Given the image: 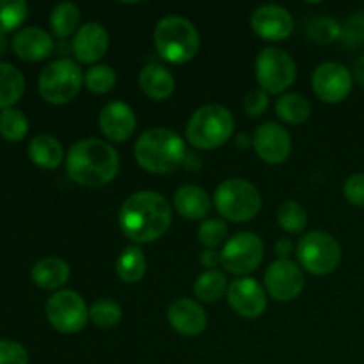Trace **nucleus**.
Returning a JSON list of instances; mask_svg holds the SVG:
<instances>
[{"instance_id":"1","label":"nucleus","mask_w":364,"mask_h":364,"mask_svg":"<svg viewBox=\"0 0 364 364\" xmlns=\"http://www.w3.org/2000/svg\"><path fill=\"white\" fill-rule=\"evenodd\" d=\"M173 210L162 194L141 191L132 194L119 210V228L135 244H149L169 231Z\"/></svg>"},{"instance_id":"2","label":"nucleus","mask_w":364,"mask_h":364,"mask_svg":"<svg viewBox=\"0 0 364 364\" xmlns=\"http://www.w3.org/2000/svg\"><path fill=\"white\" fill-rule=\"evenodd\" d=\"M66 173L82 187H105L119 173V155L116 148L102 139H80L66 155Z\"/></svg>"},{"instance_id":"3","label":"nucleus","mask_w":364,"mask_h":364,"mask_svg":"<svg viewBox=\"0 0 364 364\" xmlns=\"http://www.w3.org/2000/svg\"><path fill=\"white\" fill-rule=\"evenodd\" d=\"M135 160L148 173L167 174L187 159L185 142L169 128H149L137 139L134 148Z\"/></svg>"},{"instance_id":"4","label":"nucleus","mask_w":364,"mask_h":364,"mask_svg":"<svg viewBox=\"0 0 364 364\" xmlns=\"http://www.w3.org/2000/svg\"><path fill=\"white\" fill-rule=\"evenodd\" d=\"M153 41L159 55L171 64H185L199 52L201 38L191 20L176 14L162 18L153 32Z\"/></svg>"},{"instance_id":"5","label":"nucleus","mask_w":364,"mask_h":364,"mask_svg":"<svg viewBox=\"0 0 364 364\" xmlns=\"http://www.w3.org/2000/svg\"><path fill=\"white\" fill-rule=\"evenodd\" d=\"M235 130L233 114L223 105L210 103L196 110L187 124V141L198 149H217L230 141Z\"/></svg>"},{"instance_id":"6","label":"nucleus","mask_w":364,"mask_h":364,"mask_svg":"<svg viewBox=\"0 0 364 364\" xmlns=\"http://www.w3.org/2000/svg\"><path fill=\"white\" fill-rule=\"evenodd\" d=\"M213 201H215L217 212L231 223H247L255 219L262 208L259 191L251 181L242 180V178L223 181L217 187Z\"/></svg>"},{"instance_id":"7","label":"nucleus","mask_w":364,"mask_h":364,"mask_svg":"<svg viewBox=\"0 0 364 364\" xmlns=\"http://www.w3.org/2000/svg\"><path fill=\"white\" fill-rule=\"evenodd\" d=\"M84 84L80 66L71 59H55L43 68L38 78V91L45 102L64 105L77 98Z\"/></svg>"},{"instance_id":"8","label":"nucleus","mask_w":364,"mask_h":364,"mask_svg":"<svg viewBox=\"0 0 364 364\" xmlns=\"http://www.w3.org/2000/svg\"><path fill=\"white\" fill-rule=\"evenodd\" d=\"M297 259L313 276H329L341 263V245L326 231H309L299 240Z\"/></svg>"},{"instance_id":"9","label":"nucleus","mask_w":364,"mask_h":364,"mask_svg":"<svg viewBox=\"0 0 364 364\" xmlns=\"http://www.w3.org/2000/svg\"><path fill=\"white\" fill-rule=\"evenodd\" d=\"M256 80L267 95H281L297 78V64L287 50L279 46H267L256 57Z\"/></svg>"},{"instance_id":"10","label":"nucleus","mask_w":364,"mask_h":364,"mask_svg":"<svg viewBox=\"0 0 364 364\" xmlns=\"http://www.w3.org/2000/svg\"><path fill=\"white\" fill-rule=\"evenodd\" d=\"M46 320L63 334L80 333L89 320V308L73 290H59L50 295L45 306Z\"/></svg>"},{"instance_id":"11","label":"nucleus","mask_w":364,"mask_h":364,"mask_svg":"<svg viewBox=\"0 0 364 364\" xmlns=\"http://www.w3.org/2000/svg\"><path fill=\"white\" fill-rule=\"evenodd\" d=\"M263 255H265V245L262 238L251 231H244L226 242L220 251V265L228 272L245 276L262 265Z\"/></svg>"},{"instance_id":"12","label":"nucleus","mask_w":364,"mask_h":364,"mask_svg":"<svg viewBox=\"0 0 364 364\" xmlns=\"http://www.w3.org/2000/svg\"><path fill=\"white\" fill-rule=\"evenodd\" d=\"M304 274L301 265L291 259H276L265 272V290L274 301L290 302L304 290Z\"/></svg>"},{"instance_id":"13","label":"nucleus","mask_w":364,"mask_h":364,"mask_svg":"<svg viewBox=\"0 0 364 364\" xmlns=\"http://www.w3.org/2000/svg\"><path fill=\"white\" fill-rule=\"evenodd\" d=\"M354 75L340 63H323L311 78L313 91L323 103H340L350 95Z\"/></svg>"},{"instance_id":"14","label":"nucleus","mask_w":364,"mask_h":364,"mask_svg":"<svg viewBox=\"0 0 364 364\" xmlns=\"http://www.w3.org/2000/svg\"><path fill=\"white\" fill-rule=\"evenodd\" d=\"M228 302L244 318H258L267 309V290L252 277H240L228 288Z\"/></svg>"},{"instance_id":"15","label":"nucleus","mask_w":364,"mask_h":364,"mask_svg":"<svg viewBox=\"0 0 364 364\" xmlns=\"http://www.w3.org/2000/svg\"><path fill=\"white\" fill-rule=\"evenodd\" d=\"M251 27L259 38L267 41H283L288 36H291L295 21L287 7L267 4L252 13Z\"/></svg>"},{"instance_id":"16","label":"nucleus","mask_w":364,"mask_h":364,"mask_svg":"<svg viewBox=\"0 0 364 364\" xmlns=\"http://www.w3.org/2000/svg\"><path fill=\"white\" fill-rule=\"evenodd\" d=\"M252 146L259 159L267 164H283L291 153V137L281 124L263 123L256 128Z\"/></svg>"},{"instance_id":"17","label":"nucleus","mask_w":364,"mask_h":364,"mask_svg":"<svg viewBox=\"0 0 364 364\" xmlns=\"http://www.w3.org/2000/svg\"><path fill=\"white\" fill-rule=\"evenodd\" d=\"M102 134L112 142H124L134 135L137 117L130 105L123 102H110L102 109L98 117Z\"/></svg>"},{"instance_id":"18","label":"nucleus","mask_w":364,"mask_h":364,"mask_svg":"<svg viewBox=\"0 0 364 364\" xmlns=\"http://www.w3.org/2000/svg\"><path fill=\"white\" fill-rule=\"evenodd\" d=\"M167 320L173 329L183 336H199L208 326V316L203 306L187 297L171 302Z\"/></svg>"},{"instance_id":"19","label":"nucleus","mask_w":364,"mask_h":364,"mask_svg":"<svg viewBox=\"0 0 364 364\" xmlns=\"http://www.w3.org/2000/svg\"><path fill=\"white\" fill-rule=\"evenodd\" d=\"M109 50V32L102 23L89 21L77 31L73 39V53L78 63H98Z\"/></svg>"},{"instance_id":"20","label":"nucleus","mask_w":364,"mask_h":364,"mask_svg":"<svg viewBox=\"0 0 364 364\" xmlns=\"http://www.w3.org/2000/svg\"><path fill=\"white\" fill-rule=\"evenodd\" d=\"M11 46L18 59L39 63L53 52V38L41 27H25L13 36Z\"/></svg>"},{"instance_id":"21","label":"nucleus","mask_w":364,"mask_h":364,"mask_svg":"<svg viewBox=\"0 0 364 364\" xmlns=\"http://www.w3.org/2000/svg\"><path fill=\"white\" fill-rule=\"evenodd\" d=\"M174 208L188 220L205 219L212 208V199L198 185H183L174 192Z\"/></svg>"},{"instance_id":"22","label":"nucleus","mask_w":364,"mask_h":364,"mask_svg":"<svg viewBox=\"0 0 364 364\" xmlns=\"http://www.w3.org/2000/svg\"><path fill=\"white\" fill-rule=\"evenodd\" d=\"M71 276V269L64 259L57 256H46L39 259L31 270V277L36 287L43 290H57L68 283Z\"/></svg>"},{"instance_id":"23","label":"nucleus","mask_w":364,"mask_h":364,"mask_svg":"<svg viewBox=\"0 0 364 364\" xmlns=\"http://www.w3.org/2000/svg\"><path fill=\"white\" fill-rule=\"evenodd\" d=\"M28 159L32 160V164H36L41 169H57V167L63 164V160H66L64 156L63 144L57 141L53 135L48 134H39L28 142Z\"/></svg>"},{"instance_id":"24","label":"nucleus","mask_w":364,"mask_h":364,"mask_svg":"<svg viewBox=\"0 0 364 364\" xmlns=\"http://www.w3.org/2000/svg\"><path fill=\"white\" fill-rule=\"evenodd\" d=\"M139 85L146 96L160 102L173 95L174 77L167 68L160 66V64H148L146 68H142L141 75H139Z\"/></svg>"},{"instance_id":"25","label":"nucleus","mask_w":364,"mask_h":364,"mask_svg":"<svg viewBox=\"0 0 364 364\" xmlns=\"http://www.w3.org/2000/svg\"><path fill=\"white\" fill-rule=\"evenodd\" d=\"M25 92V77L14 64L0 60V110L13 109Z\"/></svg>"},{"instance_id":"26","label":"nucleus","mask_w":364,"mask_h":364,"mask_svg":"<svg viewBox=\"0 0 364 364\" xmlns=\"http://www.w3.org/2000/svg\"><path fill=\"white\" fill-rule=\"evenodd\" d=\"M276 112L284 123L301 124L311 117V103L306 96L297 92H284L277 98Z\"/></svg>"},{"instance_id":"27","label":"nucleus","mask_w":364,"mask_h":364,"mask_svg":"<svg viewBox=\"0 0 364 364\" xmlns=\"http://www.w3.org/2000/svg\"><path fill=\"white\" fill-rule=\"evenodd\" d=\"M116 272L119 279L127 284L139 283L146 274V258L144 252L137 245L123 249L116 263Z\"/></svg>"},{"instance_id":"28","label":"nucleus","mask_w":364,"mask_h":364,"mask_svg":"<svg viewBox=\"0 0 364 364\" xmlns=\"http://www.w3.org/2000/svg\"><path fill=\"white\" fill-rule=\"evenodd\" d=\"M226 274L220 270H206L201 276L196 279L194 283V294L201 302H217L223 299L224 294H228Z\"/></svg>"},{"instance_id":"29","label":"nucleus","mask_w":364,"mask_h":364,"mask_svg":"<svg viewBox=\"0 0 364 364\" xmlns=\"http://www.w3.org/2000/svg\"><path fill=\"white\" fill-rule=\"evenodd\" d=\"M80 25V9L71 2L57 4L50 14V28H52L55 38H68L73 34Z\"/></svg>"},{"instance_id":"30","label":"nucleus","mask_w":364,"mask_h":364,"mask_svg":"<svg viewBox=\"0 0 364 364\" xmlns=\"http://www.w3.org/2000/svg\"><path fill=\"white\" fill-rule=\"evenodd\" d=\"M277 224L288 233H302L308 226V212L297 201H284L277 208Z\"/></svg>"},{"instance_id":"31","label":"nucleus","mask_w":364,"mask_h":364,"mask_svg":"<svg viewBox=\"0 0 364 364\" xmlns=\"http://www.w3.org/2000/svg\"><path fill=\"white\" fill-rule=\"evenodd\" d=\"M123 316V309L112 299H98L89 308V318L95 326L102 327V329H112L121 322Z\"/></svg>"},{"instance_id":"32","label":"nucleus","mask_w":364,"mask_h":364,"mask_svg":"<svg viewBox=\"0 0 364 364\" xmlns=\"http://www.w3.org/2000/svg\"><path fill=\"white\" fill-rule=\"evenodd\" d=\"M341 31L343 25L338 23L334 18L331 16H316L306 25V34L311 41L318 43V45H331L341 38Z\"/></svg>"},{"instance_id":"33","label":"nucleus","mask_w":364,"mask_h":364,"mask_svg":"<svg viewBox=\"0 0 364 364\" xmlns=\"http://www.w3.org/2000/svg\"><path fill=\"white\" fill-rule=\"evenodd\" d=\"M28 132V119L20 109H6L0 112V135L9 142L25 139Z\"/></svg>"},{"instance_id":"34","label":"nucleus","mask_w":364,"mask_h":364,"mask_svg":"<svg viewBox=\"0 0 364 364\" xmlns=\"http://www.w3.org/2000/svg\"><path fill=\"white\" fill-rule=\"evenodd\" d=\"M28 14L23 0H0V34H7L20 27Z\"/></svg>"},{"instance_id":"35","label":"nucleus","mask_w":364,"mask_h":364,"mask_svg":"<svg viewBox=\"0 0 364 364\" xmlns=\"http://www.w3.org/2000/svg\"><path fill=\"white\" fill-rule=\"evenodd\" d=\"M84 84L95 95H107L116 85V71L107 64H96L85 71Z\"/></svg>"},{"instance_id":"36","label":"nucleus","mask_w":364,"mask_h":364,"mask_svg":"<svg viewBox=\"0 0 364 364\" xmlns=\"http://www.w3.org/2000/svg\"><path fill=\"white\" fill-rule=\"evenodd\" d=\"M198 238L208 249H215L223 245L228 238V226L220 219H208L199 226Z\"/></svg>"},{"instance_id":"37","label":"nucleus","mask_w":364,"mask_h":364,"mask_svg":"<svg viewBox=\"0 0 364 364\" xmlns=\"http://www.w3.org/2000/svg\"><path fill=\"white\" fill-rule=\"evenodd\" d=\"M341 39L348 48H363L364 46V11L352 14L343 25Z\"/></svg>"},{"instance_id":"38","label":"nucleus","mask_w":364,"mask_h":364,"mask_svg":"<svg viewBox=\"0 0 364 364\" xmlns=\"http://www.w3.org/2000/svg\"><path fill=\"white\" fill-rule=\"evenodd\" d=\"M0 364H28V352L21 343L0 340Z\"/></svg>"},{"instance_id":"39","label":"nucleus","mask_w":364,"mask_h":364,"mask_svg":"<svg viewBox=\"0 0 364 364\" xmlns=\"http://www.w3.org/2000/svg\"><path fill=\"white\" fill-rule=\"evenodd\" d=\"M347 201L354 206H364V173H355L347 178L343 185Z\"/></svg>"},{"instance_id":"40","label":"nucleus","mask_w":364,"mask_h":364,"mask_svg":"<svg viewBox=\"0 0 364 364\" xmlns=\"http://www.w3.org/2000/svg\"><path fill=\"white\" fill-rule=\"evenodd\" d=\"M267 107H269V95H267L263 89H252V91H249L247 95H245L244 110L247 116H262L267 110Z\"/></svg>"},{"instance_id":"41","label":"nucleus","mask_w":364,"mask_h":364,"mask_svg":"<svg viewBox=\"0 0 364 364\" xmlns=\"http://www.w3.org/2000/svg\"><path fill=\"white\" fill-rule=\"evenodd\" d=\"M199 262L205 269L215 270L217 265H220V252H217L215 249H206L205 252H201L199 256Z\"/></svg>"},{"instance_id":"42","label":"nucleus","mask_w":364,"mask_h":364,"mask_svg":"<svg viewBox=\"0 0 364 364\" xmlns=\"http://www.w3.org/2000/svg\"><path fill=\"white\" fill-rule=\"evenodd\" d=\"M274 251L279 256V259H290L291 252L295 251V245L290 238H279L276 242V245H274Z\"/></svg>"},{"instance_id":"43","label":"nucleus","mask_w":364,"mask_h":364,"mask_svg":"<svg viewBox=\"0 0 364 364\" xmlns=\"http://www.w3.org/2000/svg\"><path fill=\"white\" fill-rule=\"evenodd\" d=\"M354 78L359 85L364 89V55L359 57L354 64Z\"/></svg>"},{"instance_id":"44","label":"nucleus","mask_w":364,"mask_h":364,"mask_svg":"<svg viewBox=\"0 0 364 364\" xmlns=\"http://www.w3.org/2000/svg\"><path fill=\"white\" fill-rule=\"evenodd\" d=\"M6 48H7V41H6V38H4V34H0V55L6 52Z\"/></svg>"}]
</instances>
